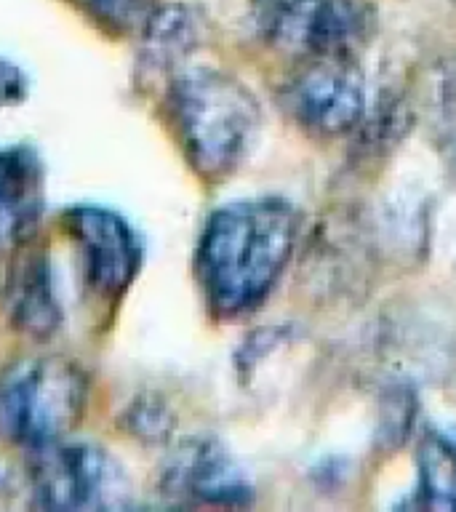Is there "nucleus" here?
I'll use <instances>...</instances> for the list:
<instances>
[{"label":"nucleus","mask_w":456,"mask_h":512,"mask_svg":"<svg viewBox=\"0 0 456 512\" xmlns=\"http://www.w3.org/2000/svg\"><path fill=\"white\" fill-rule=\"evenodd\" d=\"M299 240V214L283 198L232 200L200 230L195 275L208 310L235 320L259 310L283 278Z\"/></svg>","instance_id":"1"},{"label":"nucleus","mask_w":456,"mask_h":512,"mask_svg":"<svg viewBox=\"0 0 456 512\" xmlns=\"http://www.w3.org/2000/svg\"><path fill=\"white\" fill-rule=\"evenodd\" d=\"M168 118L184 158L206 182H224L254 150L262 128L256 96L230 72L187 67L168 83Z\"/></svg>","instance_id":"2"},{"label":"nucleus","mask_w":456,"mask_h":512,"mask_svg":"<svg viewBox=\"0 0 456 512\" xmlns=\"http://www.w3.org/2000/svg\"><path fill=\"white\" fill-rule=\"evenodd\" d=\"M88 403L86 371L62 355H35L0 371V440L38 448L67 438Z\"/></svg>","instance_id":"3"},{"label":"nucleus","mask_w":456,"mask_h":512,"mask_svg":"<svg viewBox=\"0 0 456 512\" xmlns=\"http://www.w3.org/2000/svg\"><path fill=\"white\" fill-rule=\"evenodd\" d=\"M27 467L32 504L40 510H112L126 504V472L110 451L91 440L67 435L30 448Z\"/></svg>","instance_id":"4"},{"label":"nucleus","mask_w":456,"mask_h":512,"mask_svg":"<svg viewBox=\"0 0 456 512\" xmlns=\"http://www.w3.org/2000/svg\"><path fill=\"white\" fill-rule=\"evenodd\" d=\"M251 24L259 40L296 59L355 56L371 11L360 0H254Z\"/></svg>","instance_id":"5"},{"label":"nucleus","mask_w":456,"mask_h":512,"mask_svg":"<svg viewBox=\"0 0 456 512\" xmlns=\"http://www.w3.org/2000/svg\"><path fill=\"white\" fill-rule=\"evenodd\" d=\"M283 107L310 134H350L366 115V78L355 56L304 59L283 86Z\"/></svg>","instance_id":"6"},{"label":"nucleus","mask_w":456,"mask_h":512,"mask_svg":"<svg viewBox=\"0 0 456 512\" xmlns=\"http://www.w3.org/2000/svg\"><path fill=\"white\" fill-rule=\"evenodd\" d=\"M78 248L88 286L104 299H118L142 267V243L120 214L102 206H72L62 216Z\"/></svg>","instance_id":"7"},{"label":"nucleus","mask_w":456,"mask_h":512,"mask_svg":"<svg viewBox=\"0 0 456 512\" xmlns=\"http://www.w3.org/2000/svg\"><path fill=\"white\" fill-rule=\"evenodd\" d=\"M160 488L163 494L187 504L243 507L254 499V486L235 456L206 435L182 440L168 454Z\"/></svg>","instance_id":"8"},{"label":"nucleus","mask_w":456,"mask_h":512,"mask_svg":"<svg viewBox=\"0 0 456 512\" xmlns=\"http://www.w3.org/2000/svg\"><path fill=\"white\" fill-rule=\"evenodd\" d=\"M38 155L27 147L0 150V240H24L35 230L43 200Z\"/></svg>","instance_id":"9"},{"label":"nucleus","mask_w":456,"mask_h":512,"mask_svg":"<svg viewBox=\"0 0 456 512\" xmlns=\"http://www.w3.org/2000/svg\"><path fill=\"white\" fill-rule=\"evenodd\" d=\"M8 315L16 331L32 339H48L62 323L54 280L43 254L24 259L14 272L8 283Z\"/></svg>","instance_id":"10"},{"label":"nucleus","mask_w":456,"mask_h":512,"mask_svg":"<svg viewBox=\"0 0 456 512\" xmlns=\"http://www.w3.org/2000/svg\"><path fill=\"white\" fill-rule=\"evenodd\" d=\"M142 67L176 70L195 51L200 40V16L184 3L155 8L142 27Z\"/></svg>","instance_id":"11"},{"label":"nucleus","mask_w":456,"mask_h":512,"mask_svg":"<svg viewBox=\"0 0 456 512\" xmlns=\"http://www.w3.org/2000/svg\"><path fill=\"white\" fill-rule=\"evenodd\" d=\"M419 504L430 510H456V443L430 432L419 443Z\"/></svg>","instance_id":"12"},{"label":"nucleus","mask_w":456,"mask_h":512,"mask_svg":"<svg viewBox=\"0 0 456 512\" xmlns=\"http://www.w3.org/2000/svg\"><path fill=\"white\" fill-rule=\"evenodd\" d=\"M78 3L96 22L123 32L144 27L155 11V0H78Z\"/></svg>","instance_id":"13"},{"label":"nucleus","mask_w":456,"mask_h":512,"mask_svg":"<svg viewBox=\"0 0 456 512\" xmlns=\"http://www.w3.org/2000/svg\"><path fill=\"white\" fill-rule=\"evenodd\" d=\"M168 424H171V416L155 400L144 398L128 408V430L142 440H163L171 430Z\"/></svg>","instance_id":"14"},{"label":"nucleus","mask_w":456,"mask_h":512,"mask_svg":"<svg viewBox=\"0 0 456 512\" xmlns=\"http://www.w3.org/2000/svg\"><path fill=\"white\" fill-rule=\"evenodd\" d=\"M24 88H27V80L14 64H8L0 59V104L3 102H16L22 99Z\"/></svg>","instance_id":"15"}]
</instances>
